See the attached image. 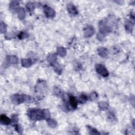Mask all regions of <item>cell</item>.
Segmentation results:
<instances>
[{"mask_svg":"<svg viewBox=\"0 0 135 135\" xmlns=\"http://www.w3.org/2000/svg\"><path fill=\"white\" fill-rule=\"evenodd\" d=\"M27 114L32 120H40L44 119L43 110L39 109H29Z\"/></svg>","mask_w":135,"mask_h":135,"instance_id":"1","label":"cell"},{"mask_svg":"<svg viewBox=\"0 0 135 135\" xmlns=\"http://www.w3.org/2000/svg\"><path fill=\"white\" fill-rule=\"evenodd\" d=\"M12 102L16 104H21L23 102H30L32 101V98L26 94H14L11 97Z\"/></svg>","mask_w":135,"mask_h":135,"instance_id":"2","label":"cell"},{"mask_svg":"<svg viewBox=\"0 0 135 135\" xmlns=\"http://www.w3.org/2000/svg\"><path fill=\"white\" fill-rule=\"evenodd\" d=\"M96 70L97 73L103 77H107L109 76V72L103 64H97L96 65Z\"/></svg>","mask_w":135,"mask_h":135,"instance_id":"3","label":"cell"},{"mask_svg":"<svg viewBox=\"0 0 135 135\" xmlns=\"http://www.w3.org/2000/svg\"><path fill=\"white\" fill-rule=\"evenodd\" d=\"M99 27L100 30V32L104 34L111 32L112 30L111 28L108 27L106 24V22L103 21H100L99 24Z\"/></svg>","mask_w":135,"mask_h":135,"instance_id":"4","label":"cell"},{"mask_svg":"<svg viewBox=\"0 0 135 135\" xmlns=\"http://www.w3.org/2000/svg\"><path fill=\"white\" fill-rule=\"evenodd\" d=\"M44 13L47 18H53L56 16V12L53 9L48 6L44 7Z\"/></svg>","mask_w":135,"mask_h":135,"instance_id":"5","label":"cell"},{"mask_svg":"<svg viewBox=\"0 0 135 135\" xmlns=\"http://www.w3.org/2000/svg\"><path fill=\"white\" fill-rule=\"evenodd\" d=\"M84 33L86 38L91 37L94 33V29L91 26H88L84 29Z\"/></svg>","mask_w":135,"mask_h":135,"instance_id":"6","label":"cell"},{"mask_svg":"<svg viewBox=\"0 0 135 135\" xmlns=\"http://www.w3.org/2000/svg\"><path fill=\"white\" fill-rule=\"evenodd\" d=\"M67 10L69 14L71 16H76L78 14V11L76 7H75L73 4H69L67 6Z\"/></svg>","mask_w":135,"mask_h":135,"instance_id":"7","label":"cell"},{"mask_svg":"<svg viewBox=\"0 0 135 135\" xmlns=\"http://www.w3.org/2000/svg\"><path fill=\"white\" fill-rule=\"evenodd\" d=\"M97 52L99 56L102 58H106L107 57L108 54V50L103 47H100L98 49Z\"/></svg>","mask_w":135,"mask_h":135,"instance_id":"8","label":"cell"},{"mask_svg":"<svg viewBox=\"0 0 135 135\" xmlns=\"http://www.w3.org/2000/svg\"><path fill=\"white\" fill-rule=\"evenodd\" d=\"M0 121H1V123L2 124L8 125L11 123L12 121L6 115L2 114L1 115V117H0Z\"/></svg>","mask_w":135,"mask_h":135,"instance_id":"9","label":"cell"},{"mask_svg":"<svg viewBox=\"0 0 135 135\" xmlns=\"http://www.w3.org/2000/svg\"><path fill=\"white\" fill-rule=\"evenodd\" d=\"M33 64V62L31 59H23L21 60V64L24 68L30 67Z\"/></svg>","mask_w":135,"mask_h":135,"instance_id":"10","label":"cell"},{"mask_svg":"<svg viewBox=\"0 0 135 135\" xmlns=\"http://www.w3.org/2000/svg\"><path fill=\"white\" fill-rule=\"evenodd\" d=\"M125 29L128 32L131 33L133 29V23L130 21H127L124 24Z\"/></svg>","mask_w":135,"mask_h":135,"instance_id":"11","label":"cell"},{"mask_svg":"<svg viewBox=\"0 0 135 135\" xmlns=\"http://www.w3.org/2000/svg\"><path fill=\"white\" fill-rule=\"evenodd\" d=\"M19 6V3L18 1H12L10 4V9L13 12H15L17 10H18Z\"/></svg>","mask_w":135,"mask_h":135,"instance_id":"12","label":"cell"},{"mask_svg":"<svg viewBox=\"0 0 135 135\" xmlns=\"http://www.w3.org/2000/svg\"><path fill=\"white\" fill-rule=\"evenodd\" d=\"M18 16L19 18L22 20H24L26 18V11L24 8H19V10H18Z\"/></svg>","mask_w":135,"mask_h":135,"instance_id":"13","label":"cell"},{"mask_svg":"<svg viewBox=\"0 0 135 135\" xmlns=\"http://www.w3.org/2000/svg\"><path fill=\"white\" fill-rule=\"evenodd\" d=\"M69 102L70 104L73 109H76L77 107V101L76 98L74 96H71L69 97Z\"/></svg>","mask_w":135,"mask_h":135,"instance_id":"14","label":"cell"},{"mask_svg":"<svg viewBox=\"0 0 135 135\" xmlns=\"http://www.w3.org/2000/svg\"><path fill=\"white\" fill-rule=\"evenodd\" d=\"M57 57L56 54H49L47 57V60L49 63H50L51 64L57 62Z\"/></svg>","mask_w":135,"mask_h":135,"instance_id":"15","label":"cell"},{"mask_svg":"<svg viewBox=\"0 0 135 135\" xmlns=\"http://www.w3.org/2000/svg\"><path fill=\"white\" fill-rule=\"evenodd\" d=\"M98 106L100 110L103 111V110H106L108 109L109 105L106 101H101V102H100L98 103Z\"/></svg>","mask_w":135,"mask_h":135,"instance_id":"16","label":"cell"},{"mask_svg":"<svg viewBox=\"0 0 135 135\" xmlns=\"http://www.w3.org/2000/svg\"><path fill=\"white\" fill-rule=\"evenodd\" d=\"M51 65H52V66L53 67L54 71H56L57 73H58L59 74H60L62 73V67L60 66L58 62H56Z\"/></svg>","mask_w":135,"mask_h":135,"instance_id":"17","label":"cell"},{"mask_svg":"<svg viewBox=\"0 0 135 135\" xmlns=\"http://www.w3.org/2000/svg\"><path fill=\"white\" fill-rule=\"evenodd\" d=\"M57 54L61 57L66 56L67 54V50L63 47H59L57 49Z\"/></svg>","mask_w":135,"mask_h":135,"instance_id":"18","label":"cell"},{"mask_svg":"<svg viewBox=\"0 0 135 135\" xmlns=\"http://www.w3.org/2000/svg\"><path fill=\"white\" fill-rule=\"evenodd\" d=\"M47 121L48 125L50 127L54 128H56L57 126V124H58L57 122L55 120L49 118L48 120H47Z\"/></svg>","mask_w":135,"mask_h":135,"instance_id":"19","label":"cell"},{"mask_svg":"<svg viewBox=\"0 0 135 135\" xmlns=\"http://www.w3.org/2000/svg\"><path fill=\"white\" fill-rule=\"evenodd\" d=\"M8 61L11 64H16L18 62V58L16 56H10L8 57Z\"/></svg>","mask_w":135,"mask_h":135,"instance_id":"20","label":"cell"},{"mask_svg":"<svg viewBox=\"0 0 135 135\" xmlns=\"http://www.w3.org/2000/svg\"><path fill=\"white\" fill-rule=\"evenodd\" d=\"M88 129L89 130V133L90 134H100V133L95 128H92L90 126H88Z\"/></svg>","mask_w":135,"mask_h":135,"instance_id":"21","label":"cell"},{"mask_svg":"<svg viewBox=\"0 0 135 135\" xmlns=\"http://www.w3.org/2000/svg\"><path fill=\"white\" fill-rule=\"evenodd\" d=\"M43 114L44 119L48 120V119L50 118V112L48 109L43 110Z\"/></svg>","mask_w":135,"mask_h":135,"instance_id":"22","label":"cell"},{"mask_svg":"<svg viewBox=\"0 0 135 135\" xmlns=\"http://www.w3.org/2000/svg\"><path fill=\"white\" fill-rule=\"evenodd\" d=\"M26 7L29 12H32L34 9V4L32 2H28Z\"/></svg>","mask_w":135,"mask_h":135,"instance_id":"23","label":"cell"},{"mask_svg":"<svg viewBox=\"0 0 135 135\" xmlns=\"http://www.w3.org/2000/svg\"><path fill=\"white\" fill-rule=\"evenodd\" d=\"M54 93L55 95H56V96H58V97L61 96V95L62 94V90H61V89L58 88V87L54 88Z\"/></svg>","mask_w":135,"mask_h":135,"instance_id":"24","label":"cell"},{"mask_svg":"<svg viewBox=\"0 0 135 135\" xmlns=\"http://www.w3.org/2000/svg\"><path fill=\"white\" fill-rule=\"evenodd\" d=\"M88 100V97L84 94H81L79 98V101L82 103H84L86 102Z\"/></svg>","mask_w":135,"mask_h":135,"instance_id":"25","label":"cell"},{"mask_svg":"<svg viewBox=\"0 0 135 135\" xmlns=\"http://www.w3.org/2000/svg\"><path fill=\"white\" fill-rule=\"evenodd\" d=\"M0 31L1 33H4L7 31V26L4 22H1V26H0Z\"/></svg>","mask_w":135,"mask_h":135,"instance_id":"26","label":"cell"},{"mask_svg":"<svg viewBox=\"0 0 135 135\" xmlns=\"http://www.w3.org/2000/svg\"><path fill=\"white\" fill-rule=\"evenodd\" d=\"M104 37H105V34H102V33H101L100 32H99L97 35V39L98 40H99L100 41H103L104 40Z\"/></svg>","mask_w":135,"mask_h":135,"instance_id":"27","label":"cell"},{"mask_svg":"<svg viewBox=\"0 0 135 135\" xmlns=\"http://www.w3.org/2000/svg\"><path fill=\"white\" fill-rule=\"evenodd\" d=\"M28 37V33H27L26 32H21L18 36V38L20 39H23L25 38H27Z\"/></svg>","mask_w":135,"mask_h":135,"instance_id":"28","label":"cell"},{"mask_svg":"<svg viewBox=\"0 0 135 135\" xmlns=\"http://www.w3.org/2000/svg\"><path fill=\"white\" fill-rule=\"evenodd\" d=\"M15 127H16V130L17 131H18L20 133H22L23 131V129L21 126H20L19 124L15 125Z\"/></svg>","mask_w":135,"mask_h":135,"instance_id":"29","label":"cell"},{"mask_svg":"<svg viewBox=\"0 0 135 135\" xmlns=\"http://www.w3.org/2000/svg\"><path fill=\"white\" fill-rule=\"evenodd\" d=\"M98 98V94L96 92H92L90 96V98L91 100H94Z\"/></svg>","mask_w":135,"mask_h":135,"instance_id":"30","label":"cell"},{"mask_svg":"<svg viewBox=\"0 0 135 135\" xmlns=\"http://www.w3.org/2000/svg\"><path fill=\"white\" fill-rule=\"evenodd\" d=\"M11 121L13 123H17L18 121V118L16 115H13V116H12V119L11 120Z\"/></svg>","mask_w":135,"mask_h":135,"instance_id":"31","label":"cell"},{"mask_svg":"<svg viewBox=\"0 0 135 135\" xmlns=\"http://www.w3.org/2000/svg\"><path fill=\"white\" fill-rule=\"evenodd\" d=\"M108 118L110 119V120H114V119H115V117H114V115L113 114V113H110L109 114Z\"/></svg>","mask_w":135,"mask_h":135,"instance_id":"32","label":"cell"},{"mask_svg":"<svg viewBox=\"0 0 135 135\" xmlns=\"http://www.w3.org/2000/svg\"><path fill=\"white\" fill-rule=\"evenodd\" d=\"M6 38L8 39H11L12 38H13V34H11V33H9V34H8L7 36H6Z\"/></svg>","mask_w":135,"mask_h":135,"instance_id":"33","label":"cell"}]
</instances>
